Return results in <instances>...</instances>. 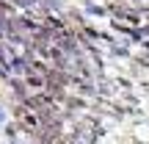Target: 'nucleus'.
<instances>
[{
	"label": "nucleus",
	"instance_id": "obj_5",
	"mask_svg": "<svg viewBox=\"0 0 149 144\" xmlns=\"http://www.w3.org/2000/svg\"><path fill=\"white\" fill-rule=\"evenodd\" d=\"M3 119H6V114H3V108H0V125H3Z\"/></svg>",
	"mask_w": 149,
	"mask_h": 144
},
{
	"label": "nucleus",
	"instance_id": "obj_1",
	"mask_svg": "<svg viewBox=\"0 0 149 144\" xmlns=\"http://www.w3.org/2000/svg\"><path fill=\"white\" fill-rule=\"evenodd\" d=\"M25 86L33 89V91H44L47 89V78H42V75H36V72H28L25 75Z\"/></svg>",
	"mask_w": 149,
	"mask_h": 144
},
{
	"label": "nucleus",
	"instance_id": "obj_4",
	"mask_svg": "<svg viewBox=\"0 0 149 144\" xmlns=\"http://www.w3.org/2000/svg\"><path fill=\"white\" fill-rule=\"evenodd\" d=\"M14 3H19V6H25V8H31V6H36L39 0H14Z\"/></svg>",
	"mask_w": 149,
	"mask_h": 144
},
{
	"label": "nucleus",
	"instance_id": "obj_2",
	"mask_svg": "<svg viewBox=\"0 0 149 144\" xmlns=\"http://www.w3.org/2000/svg\"><path fill=\"white\" fill-rule=\"evenodd\" d=\"M8 86H11V91H14L17 97H19V103L25 100V91H28V86H25V80H19V78H8Z\"/></svg>",
	"mask_w": 149,
	"mask_h": 144
},
{
	"label": "nucleus",
	"instance_id": "obj_3",
	"mask_svg": "<svg viewBox=\"0 0 149 144\" xmlns=\"http://www.w3.org/2000/svg\"><path fill=\"white\" fill-rule=\"evenodd\" d=\"M86 11H88V14H105V8H102V6H94V3H86Z\"/></svg>",
	"mask_w": 149,
	"mask_h": 144
}]
</instances>
